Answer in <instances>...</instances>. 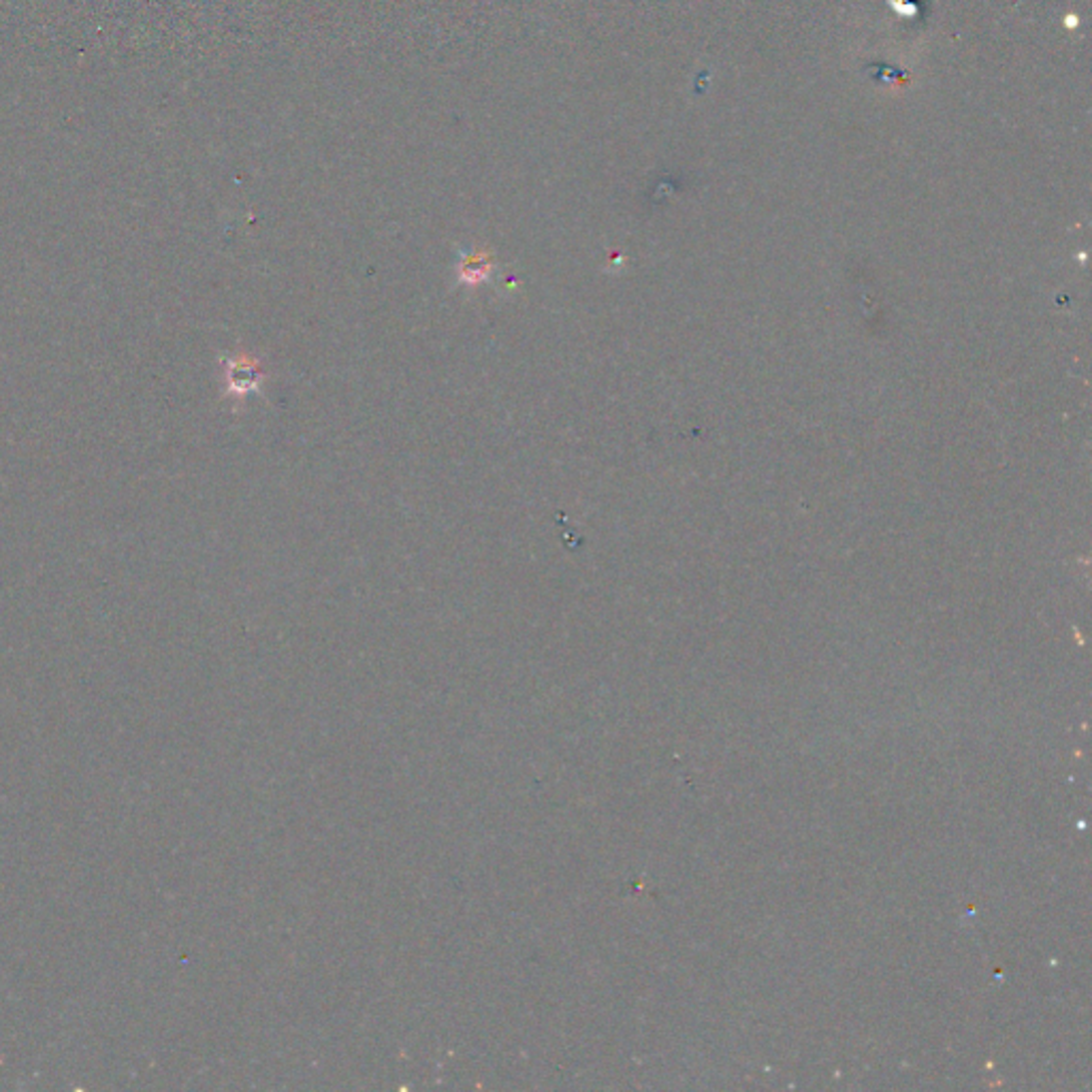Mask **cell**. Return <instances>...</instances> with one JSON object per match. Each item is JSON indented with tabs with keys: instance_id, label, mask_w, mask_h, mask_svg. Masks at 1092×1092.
<instances>
[{
	"instance_id": "cell-1",
	"label": "cell",
	"mask_w": 1092,
	"mask_h": 1092,
	"mask_svg": "<svg viewBox=\"0 0 1092 1092\" xmlns=\"http://www.w3.org/2000/svg\"><path fill=\"white\" fill-rule=\"evenodd\" d=\"M263 380L265 371L258 358L248 350H239L224 361V393L229 397H246L258 390Z\"/></svg>"
},
{
	"instance_id": "cell-2",
	"label": "cell",
	"mask_w": 1092,
	"mask_h": 1092,
	"mask_svg": "<svg viewBox=\"0 0 1092 1092\" xmlns=\"http://www.w3.org/2000/svg\"><path fill=\"white\" fill-rule=\"evenodd\" d=\"M493 271H495V258L488 250L465 252L457 263V278L463 286H469V288L486 284L493 278Z\"/></svg>"
}]
</instances>
